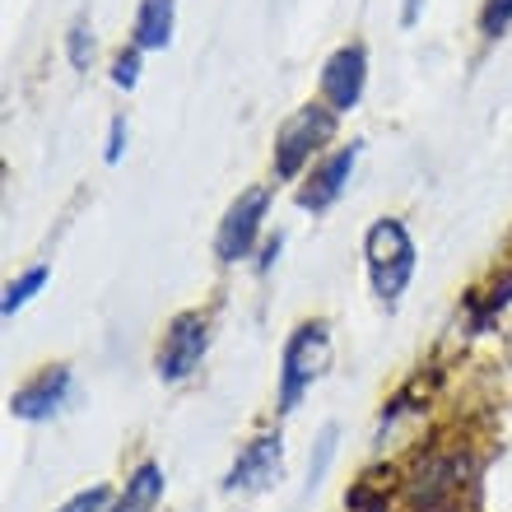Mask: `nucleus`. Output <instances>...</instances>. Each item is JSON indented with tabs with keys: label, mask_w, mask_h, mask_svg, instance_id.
Instances as JSON below:
<instances>
[{
	"label": "nucleus",
	"mask_w": 512,
	"mask_h": 512,
	"mask_svg": "<svg viewBox=\"0 0 512 512\" xmlns=\"http://www.w3.org/2000/svg\"><path fill=\"white\" fill-rule=\"evenodd\" d=\"M331 368V322L326 317H308L298 322L284 340V354H280V387H275V410L280 415H294L303 396H308L322 373Z\"/></svg>",
	"instance_id": "1"
},
{
	"label": "nucleus",
	"mask_w": 512,
	"mask_h": 512,
	"mask_svg": "<svg viewBox=\"0 0 512 512\" xmlns=\"http://www.w3.org/2000/svg\"><path fill=\"white\" fill-rule=\"evenodd\" d=\"M364 261H368V284H373V294H378L382 308H396L405 294V284L415 275V238L405 229V219L396 215H382L368 224L364 233Z\"/></svg>",
	"instance_id": "2"
},
{
	"label": "nucleus",
	"mask_w": 512,
	"mask_h": 512,
	"mask_svg": "<svg viewBox=\"0 0 512 512\" xmlns=\"http://www.w3.org/2000/svg\"><path fill=\"white\" fill-rule=\"evenodd\" d=\"M336 122L340 117L326 108L322 98H312V103L289 112L280 122V131H275V154H270L275 177H280V182H298V177L308 173V163H317L322 145H331Z\"/></svg>",
	"instance_id": "3"
},
{
	"label": "nucleus",
	"mask_w": 512,
	"mask_h": 512,
	"mask_svg": "<svg viewBox=\"0 0 512 512\" xmlns=\"http://www.w3.org/2000/svg\"><path fill=\"white\" fill-rule=\"evenodd\" d=\"M205 350H210V312H201V308L177 312L173 322L163 326L159 350H154V373H159V382H173L177 387V382L196 378Z\"/></svg>",
	"instance_id": "4"
},
{
	"label": "nucleus",
	"mask_w": 512,
	"mask_h": 512,
	"mask_svg": "<svg viewBox=\"0 0 512 512\" xmlns=\"http://www.w3.org/2000/svg\"><path fill=\"white\" fill-rule=\"evenodd\" d=\"M270 196L275 191L261 182V187L238 191V201L224 210V219H219V229H215V256L224 266H238V261H247L256 252V238H261L266 215H270Z\"/></svg>",
	"instance_id": "5"
},
{
	"label": "nucleus",
	"mask_w": 512,
	"mask_h": 512,
	"mask_svg": "<svg viewBox=\"0 0 512 512\" xmlns=\"http://www.w3.org/2000/svg\"><path fill=\"white\" fill-rule=\"evenodd\" d=\"M364 89H368V47L364 42H345V47H336L326 56L322 80H317V98L336 117H345V112H354L364 103Z\"/></svg>",
	"instance_id": "6"
},
{
	"label": "nucleus",
	"mask_w": 512,
	"mask_h": 512,
	"mask_svg": "<svg viewBox=\"0 0 512 512\" xmlns=\"http://www.w3.org/2000/svg\"><path fill=\"white\" fill-rule=\"evenodd\" d=\"M359 149H364V140H350V145H336L331 154H322V159L312 163L308 173L298 177V196H294L298 210H312V215L331 210V205L345 196V187H350Z\"/></svg>",
	"instance_id": "7"
},
{
	"label": "nucleus",
	"mask_w": 512,
	"mask_h": 512,
	"mask_svg": "<svg viewBox=\"0 0 512 512\" xmlns=\"http://www.w3.org/2000/svg\"><path fill=\"white\" fill-rule=\"evenodd\" d=\"M284 475V438L275 433H256L252 443H243V452L233 457L229 475H224V489L229 494H261V489L280 485Z\"/></svg>",
	"instance_id": "8"
},
{
	"label": "nucleus",
	"mask_w": 512,
	"mask_h": 512,
	"mask_svg": "<svg viewBox=\"0 0 512 512\" xmlns=\"http://www.w3.org/2000/svg\"><path fill=\"white\" fill-rule=\"evenodd\" d=\"M70 364H42L33 378H24L10 391V415L24 419V424H42L52 419L70 396Z\"/></svg>",
	"instance_id": "9"
},
{
	"label": "nucleus",
	"mask_w": 512,
	"mask_h": 512,
	"mask_svg": "<svg viewBox=\"0 0 512 512\" xmlns=\"http://www.w3.org/2000/svg\"><path fill=\"white\" fill-rule=\"evenodd\" d=\"M461 494V466L452 457L424 461L410 480V508L415 512H452Z\"/></svg>",
	"instance_id": "10"
},
{
	"label": "nucleus",
	"mask_w": 512,
	"mask_h": 512,
	"mask_svg": "<svg viewBox=\"0 0 512 512\" xmlns=\"http://www.w3.org/2000/svg\"><path fill=\"white\" fill-rule=\"evenodd\" d=\"M177 28V0H140L131 19V47L140 52H163Z\"/></svg>",
	"instance_id": "11"
},
{
	"label": "nucleus",
	"mask_w": 512,
	"mask_h": 512,
	"mask_svg": "<svg viewBox=\"0 0 512 512\" xmlns=\"http://www.w3.org/2000/svg\"><path fill=\"white\" fill-rule=\"evenodd\" d=\"M163 499V466L159 461H140L131 475H126V489L112 499L108 512H154Z\"/></svg>",
	"instance_id": "12"
},
{
	"label": "nucleus",
	"mask_w": 512,
	"mask_h": 512,
	"mask_svg": "<svg viewBox=\"0 0 512 512\" xmlns=\"http://www.w3.org/2000/svg\"><path fill=\"white\" fill-rule=\"evenodd\" d=\"M47 284V266H28L19 280L5 284V298H0V317L5 322H14V312H24L33 298H38V289Z\"/></svg>",
	"instance_id": "13"
},
{
	"label": "nucleus",
	"mask_w": 512,
	"mask_h": 512,
	"mask_svg": "<svg viewBox=\"0 0 512 512\" xmlns=\"http://www.w3.org/2000/svg\"><path fill=\"white\" fill-rule=\"evenodd\" d=\"M336 443H340V429L336 424H322V433H317V452H312V461H308V489H317L326 480L331 461H336Z\"/></svg>",
	"instance_id": "14"
},
{
	"label": "nucleus",
	"mask_w": 512,
	"mask_h": 512,
	"mask_svg": "<svg viewBox=\"0 0 512 512\" xmlns=\"http://www.w3.org/2000/svg\"><path fill=\"white\" fill-rule=\"evenodd\" d=\"M94 52H98V42H94V28H89V19H75L66 33V56H70V66L75 70H89L94 66Z\"/></svg>",
	"instance_id": "15"
},
{
	"label": "nucleus",
	"mask_w": 512,
	"mask_h": 512,
	"mask_svg": "<svg viewBox=\"0 0 512 512\" xmlns=\"http://www.w3.org/2000/svg\"><path fill=\"white\" fill-rule=\"evenodd\" d=\"M512 28V0H485L480 5V38L494 42Z\"/></svg>",
	"instance_id": "16"
},
{
	"label": "nucleus",
	"mask_w": 512,
	"mask_h": 512,
	"mask_svg": "<svg viewBox=\"0 0 512 512\" xmlns=\"http://www.w3.org/2000/svg\"><path fill=\"white\" fill-rule=\"evenodd\" d=\"M140 47H122V52L112 56V70H108V80L117 84V89H135V84H140V66H145V61H140Z\"/></svg>",
	"instance_id": "17"
},
{
	"label": "nucleus",
	"mask_w": 512,
	"mask_h": 512,
	"mask_svg": "<svg viewBox=\"0 0 512 512\" xmlns=\"http://www.w3.org/2000/svg\"><path fill=\"white\" fill-rule=\"evenodd\" d=\"M108 508H112V489L108 485H89V489H80V494H70L56 512H108Z\"/></svg>",
	"instance_id": "18"
},
{
	"label": "nucleus",
	"mask_w": 512,
	"mask_h": 512,
	"mask_svg": "<svg viewBox=\"0 0 512 512\" xmlns=\"http://www.w3.org/2000/svg\"><path fill=\"white\" fill-rule=\"evenodd\" d=\"M126 140H131V126H126V117L117 112V117L108 122V145H103V163H108V168H117V163H122Z\"/></svg>",
	"instance_id": "19"
},
{
	"label": "nucleus",
	"mask_w": 512,
	"mask_h": 512,
	"mask_svg": "<svg viewBox=\"0 0 512 512\" xmlns=\"http://www.w3.org/2000/svg\"><path fill=\"white\" fill-rule=\"evenodd\" d=\"M424 5H429V0H401V28H415Z\"/></svg>",
	"instance_id": "20"
}]
</instances>
